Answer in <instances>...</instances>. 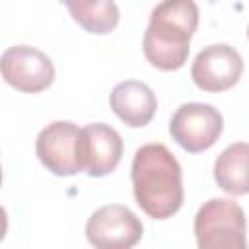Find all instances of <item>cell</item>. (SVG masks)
<instances>
[{"mask_svg": "<svg viewBox=\"0 0 249 249\" xmlns=\"http://www.w3.org/2000/svg\"><path fill=\"white\" fill-rule=\"evenodd\" d=\"M222 130V113L208 103H185L173 113L169 121L171 138L191 154L212 148Z\"/></svg>", "mask_w": 249, "mask_h": 249, "instance_id": "obj_4", "label": "cell"}, {"mask_svg": "<svg viewBox=\"0 0 249 249\" xmlns=\"http://www.w3.org/2000/svg\"><path fill=\"white\" fill-rule=\"evenodd\" d=\"M247 37H249V27H247Z\"/></svg>", "mask_w": 249, "mask_h": 249, "instance_id": "obj_13", "label": "cell"}, {"mask_svg": "<svg viewBox=\"0 0 249 249\" xmlns=\"http://www.w3.org/2000/svg\"><path fill=\"white\" fill-rule=\"evenodd\" d=\"M243 72L241 54L226 45H210L204 47L193 60L191 78L202 91H226L233 88Z\"/></svg>", "mask_w": 249, "mask_h": 249, "instance_id": "obj_8", "label": "cell"}, {"mask_svg": "<svg viewBox=\"0 0 249 249\" xmlns=\"http://www.w3.org/2000/svg\"><path fill=\"white\" fill-rule=\"evenodd\" d=\"M130 179L134 198L150 218L167 220L181 208V165L163 144L152 142L136 150Z\"/></svg>", "mask_w": 249, "mask_h": 249, "instance_id": "obj_1", "label": "cell"}, {"mask_svg": "<svg viewBox=\"0 0 249 249\" xmlns=\"http://www.w3.org/2000/svg\"><path fill=\"white\" fill-rule=\"evenodd\" d=\"M142 231L140 218L123 204L97 208L86 224V237L93 249H132L142 239Z\"/></svg>", "mask_w": 249, "mask_h": 249, "instance_id": "obj_5", "label": "cell"}, {"mask_svg": "<svg viewBox=\"0 0 249 249\" xmlns=\"http://www.w3.org/2000/svg\"><path fill=\"white\" fill-rule=\"evenodd\" d=\"M111 109L128 126H146L158 109L156 93L138 80H124L111 91Z\"/></svg>", "mask_w": 249, "mask_h": 249, "instance_id": "obj_10", "label": "cell"}, {"mask_svg": "<svg viewBox=\"0 0 249 249\" xmlns=\"http://www.w3.org/2000/svg\"><path fill=\"white\" fill-rule=\"evenodd\" d=\"M64 4L70 10L74 21H78L88 33L105 35L113 31L119 23V8L111 0H93V2L68 0Z\"/></svg>", "mask_w": 249, "mask_h": 249, "instance_id": "obj_12", "label": "cell"}, {"mask_svg": "<svg viewBox=\"0 0 249 249\" xmlns=\"http://www.w3.org/2000/svg\"><path fill=\"white\" fill-rule=\"evenodd\" d=\"M2 78L16 89L25 93H39L54 80L53 60L35 47L16 45L2 53Z\"/></svg>", "mask_w": 249, "mask_h": 249, "instance_id": "obj_7", "label": "cell"}, {"mask_svg": "<svg viewBox=\"0 0 249 249\" xmlns=\"http://www.w3.org/2000/svg\"><path fill=\"white\" fill-rule=\"evenodd\" d=\"M245 212L231 198H210L195 216L198 249H247Z\"/></svg>", "mask_w": 249, "mask_h": 249, "instance_id": "obj_3", "label": "cell"}, {"mask_svg": "<svg viewBox=\"0 0 249 249\" xmlns=\"http://www.w3.org/2000/svg\"><path fill=\"white\" fill-rule=\"evenodd\" d=\"M198 25V6L193 0L160 2L144 31L142 51L160 70H179L189 56V43Z\"/></svg>", "mask_w": 249, "mask_h": 249, "instance_id": "obj_2", "label": "cell"}, {"mask_svg": "<svg viewBox=\"0 0 249 249\" xmlns=\"http://www.w3.org/2000/svg\"><path fill=\"white\" fill-rule=\"evenodd\" d=\"M121 156L123 138L113 126L105 123H91L82 128L80 160L82 171H86L89 177H103L115 171Z\"/></svg>", "mask_w": 249, "mask_h": 249, "instance_id": "obj_9", "label": "cell"}, {"mask_svg": "<svg viewBox=\"0 0 249 249\" xmlns=\"http://www.w3.org/2000/svg\"><path fill=\"white\" fill-rule=\"evenodd\" d=\"M80 136L78 128L70 121H54L47 124L35 142V152L39 161L60 177H70L82 171L80 160Z\"/></svg>", "mask_w": 249, "mask_h": 249, "instance_id": "obj_6", "label": "cell"}, {"mask_svg": "<svg viewBox=\"0 0 249 249\" xmlns=\"http://www.w3.org/2000/svg\"><path fill=\"white\" fill-rule=\"evenodd\" d=\"M214 181L233 196L249 193V144H230L214 161Z\"/></svg>", "mask_w": 249, "mask_h": 249, "instance_id": "obj_11", "label": "cell"}]
</instances>
